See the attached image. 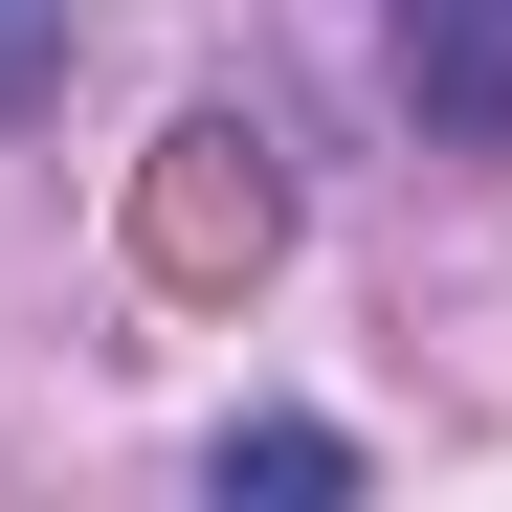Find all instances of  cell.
<instances>
[{"label": "cell", "mask_w": 512, "mask_h": 512, "mask_svg": "<svg viewBox=\"0 0 512 512\" xmlns=\"http://www.w3.org/2000/svg\"><path fill=\"white\" fill-rule=\"evenodd\" d=\"M223 490H357L334 423H223Z\"/></svg>", "instance_id": "3"}, {"label": "cell", "mask_w": 512, "mask_h": 512, "mask_svg": "<svg viewBox=\"0 0 512 512\" xmlns=\"http://www.w3.org/2000/svg\"><path fill=\"white\" fill-rule=\"evenodd\" d=\"M134 245H156V290H245V268L290 245L268 134H245V112H179V134H156V201H134Z\"/></svg>", "instance_id": "1"}, {"label": "cell", "mask_w": 512, "mask_h": 512, "mask_svg": "<svg viewBox=\"0 0 512 512\" xmlns=\"http://www.w3.org/2000/svg\"><path fill=\"white\" fill-rule=\"evenodd\" d=\"M45 45H67V0H0V112L45 90Z\"/></svg>", "instance_id": "4"}, {"label": "cell", "mask_w": 512, "mask_h": 512, "mask_svg": "<svg viewBox=\"0 0 512 512\" xmlns=\"http://www.w3.org/2000/svg\"><path fill=\"white\" fill-rule=\"evenodd\" d=\"M401 90L446 156H512V0H401Z\"/></svg>", "instance_id": "2"}]
</instances>
